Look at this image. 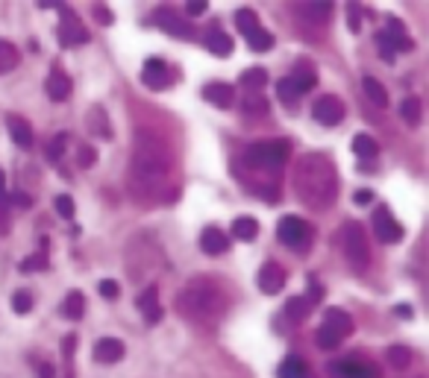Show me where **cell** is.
<instances>
[{"label":"cell","instance_id":"cell-1","mask_svg":"<svg viewBox=\"0 0 429 378\" xmlns=\"http://www.w3.org/2000/svg\"><path fill=\"white\" fill-rule=\"evenodd\" d=\"M171 179V153L168 144L156 132L139 129L132 144V162H130V188L139 200L162 194Z\"/></svg>","mask_w":429,"mask_h":378},{"label":"cell","instance_id":"cell-2","mask_svg":"<svg viewBox=\"0 0 429 378\" xmlns=\"http://www.w3.org/2000/svg\"><path fill=\"white\" fill-rule=\"evenodd\" d=\"M294 194L297 200L315 211H326L338 194V170L333 158L324 153L303 155L294 167Z\"/></svg>","mask_w":429,"mask_h":378},{"label":"cell","instance_id":"cell-3","mask_svg":"<svg viewBox=\"0 0 429 378\" xmlns=\"http://www.w3.org/2000/svg\"><path fill=\"white\" fill-rule=\"evenodd\" d=\"M177 311L185 317V320H198V323L218 320V317L227 311V293L214 278L198 276L180 290Z\"/></svg>","mask_w":429,"mask_h":378},{"label":"cell","instance_id":"cell-4","mask_svg":"<svg viewBox=\"0 0 429 378\" xmlns=\"http://www.w3.org/2000/svg\"><path fill=\"white\" fill-rule=\"evenodd\" d=\"M288 153H291V144L285 138H270V141H256L250 144L241 155V165L253 173H280L288 162Z\"/></svg>","mask_w":429,"mask_h":378},{"label":"cell","instance_id":"cell-5","mask_svg":"<svg viewBox=\"0 0 429 378\" xmlns=\"http://www.w3.org/2000/svg\"><path fill=\"white\" fill-rule=\"evenodd\" d=\"M350 331H353V320H350V314L341 311V308H329L324 314V323L318 329V346L321 349H336L344 337H350Z\"/></svg>","mask_w":429,"mask_h":378},{"label":"cell","instance_id":"cell-6","mask_svg":"<svg viewBox=\"0 0 429 378\" xmlns=\"http://www.w3.org/2000/svg\"><path fill=\"white\" fill-rule=\"evenodd\" d=\"M277 237L294 252H303L309 247V241H311V229H309V223L303 220V217L285 214V217H280V223H277Z\"/></svg>","mask_w":429,"mask_h":378},{"label":"cell","instance_id":"cell-7","mask_svg":"<svg viewBox=\"0 0 429 378\" xmlns=\"http://www.w3.org/2000/svg\"><path fill=\"white\" fill-rule=\"evenodd\" d=\"M344 255H347V261L353 264L356 270H365L367 261H370V247H367L365 229L359 223H347L344 226Z\"/></svg>","mask_w":429,"mask_h":378},{"label":"cell","instance_id":"cell-8","mask_svg":"<svg viewBox=\"0 0 429 378\" xmlns=\"http://www.w3.org/2000/svg\"><path fill=\"white\" fill-rule=\"evenodd\" d=\"M59 42L62 47H76V45H86L88 42V30L83 27V21L76 18V12L65 4H59Z\"/></svg>","mask_w":429,"mask_h":378},{"label":"cell","instance_id":"cell-9","mask_svg":"<svg viewBox=\"0 0 429 378\" xmlns=\"http://www.w3.org/2000/svg\"><path fill=\"white\" fill-rule=\"evenodd\" d=\"M329 372L336 378H379V367H374L367 358L359 355H347L341 361L329 364Z\"/></svg>","mask_w":429,"mask_h":378},{"label":"cell","instance_id":"cell-10","mask_svg":"<svg viewBox=\"0 0 429 378\" xmlns=\"http://www.w3.org/2000/svg\"><path fill=\"white\" fill-rule=\"evenodd\" d=\"M294 18L303 30H318L329 21V12H333V4H294Z\"/></svg>","mask_w":429,"mask_h":378},{"label":"cell","instance_id":"cell-11","mask_svg":"<svg viewBox=\"0 0 429 378\" xmlns=\"http://www.w3.org/2000/svg\"><path fill=\"white\" fill-rule=\"evenodd\" d=\"M311 117H315L321 126H336V124L344 121V103L336 94H324L321 100L311 106Z\"/></svg>","mask_w":429,"mask_h":378},{"label":"cell","instance_id":"cell-12","mask_svg":"<svg viewBox=\"0 0 429 378\" xmlns=\"http://www.w3.org/2000/svg\"><path fill=\"white\" fill-rule=\"evenodd\" d=\"M374 232H377V237L382 244H400L403 241V226L394 220V214L385 206H379L374 211Z\"/></svg>","mask_w":429,"mask_h":378},{"label":"cell","instance_id":"cell-13","mask_svg":"<svg viewBox=\"0 0 429 378\" xmlns=\"http://www.w3.org/2000/svg\"><path fill=\"white\" fill-rule=\"evenodd\" d=\"M142 83L153 91H165L171 85V68L162 62V59H147L144 68H142Z\"/></svg>","mask_w":429,"mask_h":378},{"label":"cell","instance_id":"cell-14","mask_svg":"<svg viewBox=\"0 0 429 378\" xmlns=\"http://www.w3.org/2000/svg\"><path fill=\"white\" fill-rule=\"evenodd\" d=\"M153 24L159 27V30H165L168 35H173V38H183V42H191V38H194V30L183 21V18L173 15L171 9H159V12H156L153 15Z\"/></svg>","mask_w":429,"mask_h":378},{"label":"cell","instance_id":"cell-15","mask_svg":"<svg viewBox=\"0 0 429 378\" xmlns=\"http://www.w3.org/2000/svg\"><path fill=\"white\" fill-rule=\"evenodd\" d=\"M256 285H259V290H262V293L277 296V293L282 290V285H285V270H282L277 261H265V264L259 267Z\"/></svg>","mask_w":429,"mask_h":378},{"label":"cell","instance_id":"cell-16","mask_svg":"<svg viewBox=\"0 0 429 378\" xmlns=\"http://www.w3.org/2000/svg\"><path fill=\"white\" fill-rule=\"evenodd\" d=\"M135 308L142 311V317H144V323H150V326H156L162 320V305H159V290L156 288H144L139 296H135Z\"/></svg>","mask_w":429,"mask_h":378},{"label":"cell","instance_id":"cell-17","mask_svg":"<svg viewBox=\"0 0 429 378\" xmlns=\"http://www.w3.org/2000/svg\"><path fill=\"white\" fill-rule=\"evenodd\" d=\"M379 35L385 38L388 47H391L394 53H400V50H412V47H415V42L408 38V33H406L403 21H397V18H388V27H385Z\"/></svg>","mask_w":429,"mask_h":378},{"label":"cell","instance_id":"cell-18","mask_svg":"<svg viewBox=\"0 0 429 378\" xmlns=\"http://www.w3.org/2000/svg\"><path fill=\"white\" fill-rule=\"evenodd\" d=\"M124 358V343L118 337H101L94 343V361L97 364H118Z\"/></svg>","mask_w":429,"mask_h":378},{"label":"cell","instance_id":"cell-19","mask_svg":"<svg viewBox=\"0 0 429 378\" xmlns=\"http://www.w3.org/2000/svg\"><path fill=\"white\" fill-rule=\"evenodd\" d=\"M232 38L218 27V24H212L209 30H206V50L212 53V56H221V59H227V56H232Z\"/></svg>","mask_w":429,"mask_h":378},{"label":"cell","instance_id":"cell-20","mask_svg":"<svg viewBox=\"0 0 429 378\" xmlns=\"http://www.w3.org/2000/svg\"><path fill=\"white\" fill-rule=\"evenodd\" d=\"M203 100L218 106V109H229L232 103H236V91H232V85H227V83H209V85H203Z\"/></svg>","mask_w":429,"mask_h":378},{"label":"cell","instance_id":"cell-21","mask_svg":"<svg viewBox=\"0 0 429 378\" xmlns=\"http://www.w3.org/2000/svg\"><path fill=\"white\" fill-rule=\"evenodd\" d=\"M86 126L94 138H103V141H109L112 138V124H109V114L103 106H91L88 114H86Z\"/></svg>","mask_w":429,"mask_h":378},{"label":"cell","instance_id":"cell-22","mask_svg":"<svg viewBox=\"0 0 429 378\" xmlns=\"http://www.w3.org/2000/svg\"><path fill=\"white\" fill-rule=\"evenodd\" d=\"M200 249L206 255H224L229 249V237L218 226H206L203 235H200Z\"/></svg>","mask_w":429,"mask_h":378},{"label":"cell","instance_id":"cell-23","mask_svg":"<svg viewBox=\"0 0 429 378\" xmlns=\"http://www.w3.org/2000/svg\"><path fill=\"white\" fill-rule=\"evenodd\" d=\"M6 129H9V135H12V141L21 147V150H30V147H33V129H30V124L24 121L21 114H6Z\"/></svg>","mask_w":429,"mask_h":378},{"label":"cell","instance_id":"cell-24","mask_svg":"<svg viewBox=\"0 0 429 378\" xmlns=\"http://www.w3.org/2000/svg\"><path fill=\"white\" fill-rule=\"evenodd\" d=\"M45 91H47V97H50L53 103L68 100V97H71V79L62 71H50L47 83H45Z\"/></svg>","mask_w":429,"mask_h":378},{"label":"cell","instance_id":"cell-25","mask_svg":"<svg viewBox=\"0 0 429 378\" xmlns=\"http://www.w3.org/2000/svg\"><path fill=\"white\" fill-rule=\"evenodd\" d=\"M288 79L297 85L300 94H306V91H311L318 85V73H315V68H311V62H297L294 71L288 73Z\"/></svg>","mask_w":429,"mask_h":378},{"label":"cell","instance_id":"cell-26","mask_svg":"<svg viewBox=\"0 0 429 378\" xmlns=\"http://www.w3.org/2000/svg\"><path fill=\"white\" fill-rule=\"evenodd\" d=\"M277 375H280V378H315V375L309 372L306 361H303V358H297V355L285 358V361L277 367Z\"/></svg>","mask_w":429,"mask_h":378},{"label":"cell","instance_id":"cell-27","mask_svg":"<svg viewBox=\"0 0 429 378\" xmlns=\"http://www.w3.org/2000/svg\"><path fill=\"white\" fill-rule=\"evenodd\" d=\"M268 97L262 94V91H250L247 97H241V112L247 114V117H265L268 114Z\"/></svg>","mask_w":429,"mask_h":378},{"label":"cell","instance_id":"cell-28","mask_svg":"<svg viewBox=\"0 0 429 378\" xmlns=\"http://www.w3.org/2000/svg\"><path fill=\"white\" fill-rule=\"evenodd\" d=\"M83 314H86V296L80 290H71L62 302V317L65 320H80Z\"/></svg>","mask_w":429,"mask_h":378},{"label":"cell","instance_id":"cell-29","mask_svg":"<svg viewBox=\"0 0 429 378\" xmlns=\"http://www.w3.org/2000/svg\"><path fill=\"white\" fill-rule=\"evenodd\" d=\"M232 235L241 237V241H253V237L259 235V223H256V217H250V214H241L232 220Z\"/></svg>","mask_w":429,"mask_h":378},{"label":"cell","instance_id":"cell-30","mask_svg":"<svg viewBox=\"0 0 429 378\" xmlns=\"http://www.w3.org/2000/svg\"><path fill=\"white\" fill-rule=\"evenodd\" d=\"M18 62H21V53H18V47L12 42H4V38H0V76L15 71Z\"/></svg>","mask_w":429,"mask_h":378},{"label":"cell","instance_id":"cell-31","mask_svg":"<svg viewBox=\"0 0 429 378\" xmlns=\"http://www.w3.org/2000/svg\"><path fill=\"white\" fill-rule=\"evenodd\" d=\"M362 88H365V94H367V100L374 103V106H388V91L382 88V83L379 79H374V76H365L362 79Z\"/></svg>","mask_w":429,"mask_h":378},{"label":"cell","instance_id":"cell-32","mask_svg":"<svg viewBox=\"0 0 429 378\" xmlns=\"http://www.w3.org/2000/svg\"><path fill=\"white\" fill-rule=\"evenodd\" d=\"M400 117H403L408 126H418V124H421L423 106H421L418 97H403V103H400Z\"/></svg>","mask_w":429,"mask_h":378},{"label":"cell","instance_id":"cell-33","mask_svg":"<svg viewBox=\"0 0 429 378\" xmlns=\"http://www.w3.org/2000/svg\"><path fill=\"white\" fill-rule=\"evenodd\" d=\"M309 314H311V305L303 300V296H291V300L285 302V317L291 323H303Z\"/></svg>","mask_w":429,"mask_h":378},{"label":"cell","instance_id":"cell-34","mask_svg":"<svg viewBox=\"0 0 429 378\" xmlns=\"http://www.w3.org/2000/svg\"><path fill=\"white\" fill-rule=\"evenodd\" d=\"M247 45H250V50H253V53H265V50L274 47V35L259 27V30H253V33L247 35Z\"/></svg>","mask_w":429,"mask_h":378},{"label":"cell","instance_id":"cell-35","mask_svg":"<svg viewBox=\"0 0 429 378\" xmlns=\"http://www.w3.org/2000/svg\"><path fill=\"white\" fill-rule=\"evenodd\" d=\"M265 83H268V71L265 68H250V71L241 73V85L247 91H262Z\"/></svg>","mask_w":429,"mask_h":378},{"label":"cell","instance_id":"cell-36","mask_svg":"<svg viewBox=\"0 0 429 378\" xmlns=\"http://www.w3.org/2000/svg\"><path fill=\"white\" fill-rule=\"evenodd\" d=\"M385 361L391 364L394 370H408V364H412V352H408L406 346H388Z\"/></svg>","mask_w":429,"mask_h":378},{"label":"cell","instance_id":"cell-37","mask_svg":"<svg viewBox=\"0 0 429 378\" xmlns=\"http://www.w3.org/2000/svg\"><path fill=\"white\" fill-rule=\"evenodd\" d=\"M236 27H239V33L247 38L253 30H259V18H256V12L253 9H239L236 12Z\"/></svg>","mask_w":429,"mask_h":378},{"label":"cell","instance_id":"cell-38","mask_svg":"<svg viewBox=\"0 0 429 378\" xmlns=\"http://www.w3.org/2000/svg\"><path fill=\"white\" fill-rule=\"evenodd\" d=\"M353 153H356L359 158H374V155L379 153V144H377L370 135H356V138H353Z\"/></svg>","mask_w":429,"mask_h":378},{"label":"cell","instance_id":"cell-39","mask_svg":"<svg viewBox=\"0 0 429 378\" xmlns=\"http://www.w3.org/2000/svg\"><path fill=\"white\" fill-rule=\"evenodd\" d=\"M47 264H50V261H47V241H42V249L21 261V273H30V270H47Z\"/></svg>","mask_w":429,"mask_h":378},{"label":"cell","instance_id":"cell-40","mask_svg":"<svg viewBox=\"0 0 429 378\" xmlns=\"http://www.w3.org/2000/svg\"><path fill=\"white\" fill-rule=\"evenodd\" d=\"M277 97H280L285 106H294V103L300 100V91H297V85L285 76V79H280V83H277Z\"/></svg>","mask_w":429,"mask_h":378},{"label":"cell","instance_id":"cell-41","mask_svg":"<svg viewBox=\"0 0 429 378\" xmlns=\"http://www.w3.org/2000/svg\"><path fill=\"white\" fill-rule=\"evenodd\" d=\"M65 147H68V135H65V132H59V135H56L53 141L47 144V162L59 165V162H62V155H65Z\"/></svg>","mask_w":429,"mask_h":378},{"label":"cell","instance_id":"cell-42","mask_svg":"<svg viewBox=\"0 0 429 378\" xmlns=\"http://www.w3.org/2000/svg\"><path fill=\"white\" fill-rule=\"evenodd\" d=\"M30 308H33L30 290H15V293H12V311H15V314H30Z\"/></svg>","mask_w":429,"mask_h":378},{"label":"cell","instance_id":"cell-43","mask_svg":"<svg viewBox=\"0 0 429 378\" xmlns=\"http://www.w3.org/2000/svg\"><path fill=\"white\" fill-rule=\"evenodd\" d=\"M94 158H97V153H94L88 144L76 147V167H80V170H88V167L94 165Z\"/></svg>","mask_w":429,"mask_h":378},{"label":"cell","instance_id":"cell-44","mask_svg":"<svg viewBox=\"0 0 429 378\" xmlns=\"http://www.w3.org/2000/svg\"><path fill=\"white\" fill-rule=\"evenodd\" d=\"M56 211H59V217H65V220H74V200H71V196L68 194H59V196H56Z\"/></svg>","mask_w":429,"mask_h":378},{"label":"cell","instance_id":"cell-45","mask_svg":"<svg viewBox=\"0 0 429 378\" xmlns=\"http://www.w3.org/2000/svg\"><path fill=\"white\" fill-rule=\"evenodd\" d=\"M347 24H350V30H353V33H359L362 15H359V6H356V4H347Z\"/></svg>","mask_w":429,"mask_h":378},{"label":"cell","instance_id":"cell-46","mask_svg":"<svg viewBox=\"0 0 429 378\" xmlns=\"http://www.w3.org/2000/svg\"><path fill=\"white\" fill-rule=\"evenodd\" d=\"M97 290H101L103 300H115V296H118V282H112V278H103V282L97 285Z\"/></svg>","mask_w":429,"mask_h":378},{"label":"cell","instance_id":"cell-47","mask_svg":"<svg viewBox=\"0 0 429 378\" xmlns=\"http://www.w3.org/2000/svg\"><path fill=\"white\" fill-rule=\"evenodd\" d=\"M94 21H97V24H103V27H109V24L115 21V18H112V12H109V6L97 4V6H94Z\"/></svg>","mask_w":429,"mask_h":378},{"label":"cell","instance_id":"cell-48","mask_svg":"<svg viewBox=\"0 0 429 378\" xmlns=\"http://www.w3.org/2000/svg\"><path fill=\"white\" fill-rule=\"evenodd\" d=\"M74 349H76V334H65L62 337V355H65L68 364H71V358H74Z\"/></svg>","mask_w":429,"mask_h":378},{"label":"cell","instance_id":"cell-49","mask_svg":"<svg viewBox=\"0 0 429 378\" xmlns=\"http://www.w3.org/2000/svg\"><path fill=\"white\" fill-rule=\"evenodd\" d=\"M206 9H209L206 0H188V4H185V12H188V15H203Z\"/></svg>","mask_w":429,"mask_h":378},{"label":"cell","instance_id":"cell-50","mask_svg":"<svg viewBox=\"0 0 429 378\" xmlns=\"http://www.w3.org/2000/svg\"><path fill=\"white\" fill-rule=\"evenodd\" d=\"M377 47H379V53H382L385 62H394V50L388 47V42H385V38H382L379 33H377Z\"/></svg>","mask_w":429,"mask_h":378},{"label":"cell","instance_id":"cell-51","mask_svg":"<svg viewBox=\"0 0 429 378\" xmlns=\"http://www.w3.org/2000/svg\"><path fill=\"white\" fill-rule=\"evenodd\" d=\"M370 200H374V191H367V188H362V191L353 194V203H356V206H367Z\"/></svg>","mask_w":429,"mask_h":378},{"label":"cell","instance_id":"cell-52","mask_svg":"<svg viewBox=\"0 0 429 378\" xmlns=\"http://www.w3.org/2000/svg\"><path fill=\"white\" fill-rule=\"evenodd\" d=\"M397 317H403V320H412V305H397Z\"/></svg>","mask_w":429,"mask_h":378},{"label":"cell","instance_id":"cell-53","mask_svg":"<svg viewBox=\"0 0 429 378\" xmlns=\"http://www.w3.org/2000/svg\"><path fill=\"white\" fill-rule=\"evenodd\" d=\"M6 200V182H4V170H0V203Z\"/></svg>","mask_w":429,"mask_h":378}]
</instances>
